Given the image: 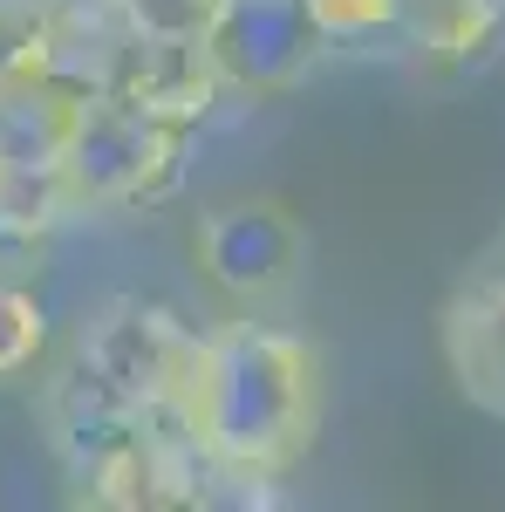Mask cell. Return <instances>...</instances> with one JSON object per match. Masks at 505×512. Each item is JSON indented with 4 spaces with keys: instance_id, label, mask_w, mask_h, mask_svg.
<instances>
[{
    "instance_id": "obj_1",
    "label": "cell",
    "mask_w": 505,
    "mask_h": 512,
    "mask_svg": "<svg viewBox=\"0 0 505 512\" xmlns=\"http://www.w3.org/2000/svg\"><path fill=\"white\" fill-rule=\"evenodd\" d=\"M198 458L219 485H273L321 424V362L301 335L267 321H226L198 335V369L185 390Z\"/></svg>"
},
{
    "instance_id": "obj_2",
    "label": "cell",
    "mask_w": 505,
    "mask_h": 512,
    "mask_svg": "<svg viewBox=\"0 0 505 512\" xmlns=\"http://www.w3.org/2000/svg\"><path fill=\"white\" fill-rule=\"evenodd\" d=\"M198 123H178L164 110H144L130 96H82L69 144H62V185L76 198V212H130L157 205L185 178Z\"/></svg>"
},
{
    "instance_id": "obj_3",
    "label": "cell",
    "mask_w": 505,
    "mask_h": 512,
    "mask_svg": "<svg viewBox=\"0 0 505 512\" xmlns=\"http://www.w3.org/2000/svg\"><path fill=\"white\" fill-rule=\"evenodd\" d=\"M69 355L123 403L185 417V390H192V369H198V328L178 321L171 308H157V301H110L103 315L82 321Z\"/></svg>"
},
{
    "instance_id": "obj_4",
    "label": "cell",
    "mask_w": 505,
    "mask_h": 512,
    "mask_svg": "<svg viewBox=\"0 0 505 512\" xmlns=\"http://www.w3.org/2000/svg\"><path fill=\"white\" fill-rule=\"evenodd\" d=\"M192 260L226 301L267 308L308 274V226L280 198H226L192 226Z\"/></svg>"
},
{
    "instance_id": "obj_5",
    "label": "cell",
    "mask_w": 505,
    "mask_h": 512,
    "mask_svg": "<svg viewBox=\"0 0 505 512\" xmlns=\"http://www.w3.org/2000/svg\"><path fill=\"white\" fill-rule=\"evenodd\" d=\"M328 55V41L314 28L308 0H219L212 28H205V62L226 96L267 103L287 96L294 82Z\"/></svg>"
},
{
    "instance_id": "obj_6",
    "label": "cell",
    "mask_w": 505,
    "mask_h": 512,
    "mask_svg": "<svg viewBox=\"0 0 505 512\" xmlns=\"http://www.w3.org/2000/svg\"><path fill=\"white\" fill-rule=\"evenodd\" d=\"M76 103L82 96H69L62 82L0 62V171H62Z\"/></svg>"
},
{
    "instance_id": "obj_7",
    "label": "cell",
    "mask_w": 505,
    "mask_h": 512,
    "mask_svg": "<svg viewBox=\"0 0 505 512\" xmlns=\"http://www.w3.org/2000/svg\"><path fill=\"white\" fill-rule=\"evenodd\" d=\"M444 362H451L458 390L478 410L505 417V280H485V287H471V294L451 301V315H444Z\"/></svg>"
},
{
    "instance_id": "obj_8",
    "label": "cell",
    "mask_w": 505,
    "mask_h": 512,
    "mask_svg": "<svg viewBox=\"0 0 505 512\" xmlns=\"http://www.w3.org/2000/svg\"><path fill=\"white\" fill-rule=\"evenodd\" d=\"M505 35V7L499 0H403V41H417V55L465 69L485 62Z\"/></svg>"
},
{
    "instance_id": "obj_9",
    "label": "cell",
    "mask_w": 505,
    "mask_h": 512,
    "mask_svg": "<svg viewBox=\"0 0 505 512\" xmlns=\"http://www.w3.org/2000/svg\"><path fill=\"white\" fill-rule=\"evenodd\" d=\"M328 48H383L403 41V0H308Z\"/></svg>"
},
{
    "instance_id": "obj_10",
    "label": "cell",
    "mask_w": 505,
    "mask_h": 512,
    "mask_svg": "<svg viewBox=\"0 0 505 512\" xmlns=\"http://www.w3.org/2000/svg\"><path fill=\"white\" fill-rule=\"evenodd\" d=\"M123 35L137 41H205L219 0H103Z\"/></svg>"
},
{
    "instance_id": "obj_11",
    "label": "cell",
    "mask_w": 505,
    "mask_h": 512,
    "mask_svg": "<svg viewBox=\"0 0 505 512\" xmlns=\"http://www.w3.org/2000/svg\"><path fill=\"white\" fill-rule=\"evenodd\" d=\"M48 342V315H41L28 280H0V376H28Z\"/></svg>"
},
{
    "instance_id": "obj_12",
    "label": "cell",
    "mask_w": 505,
    "mask_h": 512,
    "mask_svg": "<svg viewBox=\"0 0 505 512\" xmlns=\"http://www.w3.org/2000/svg\"><path fill=\"white\" fill-rule=\"evenodd\" d=\"M41 7H55V0H0V14H14V21H35Z\"/></svg>"
},
{
    "instance_id": "obj_13",
    "label": "cell",
    "mask_w": 505,
    "mask_h": 512,
    "mask_svg": "<svg viewBox=\"0 0 505 512\" xmlns=\"http://www.w3.org/2000/svg\"><path fill=\"white\" fill-rule=\"evenodd\" d=\"M499 7H505V0H499Z\"/></svg>"
}]
</instances>
